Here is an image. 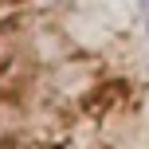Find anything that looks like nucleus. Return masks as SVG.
<instances>
[{"label": "nucleus", "mask_w": 149, "mask_h": 149, "mask_svg": "<svg viewBox=\"0 0 149 149\" xmlns=\"http://www.w3.org/2000/svg\"><path fill=\"white\" fill-rule=\"evenodd\" d=\"M141 20H145V36H149V0H141Z\"/></svg>", "instance_id": "f257e3e1"}]
</instances>
